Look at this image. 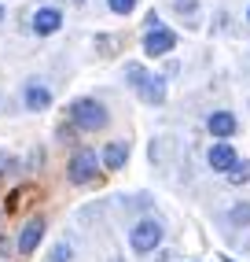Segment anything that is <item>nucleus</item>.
Segmentation results:
<instances>
[{"label": "nucleus", "instance_id": "obj_15", "mask_svg": "<svg viewBox=\"0 0 250 262\" xmlns=\"http://www.w3.org/2000/svg\"><path fill=\"white\" fill-rule=\"evenodd\" d=\"M125 74H129V81L136 85V89H140V85L147 81V74H144V67H129V71H125Z\"/></svg>", "mask_w": 250, "mask_h": 262}, {"label": "nucleus", "instance_id": "obj_3", "mask_svg": "<svg viewBox=\"0 0 250 262\" xmlns=\"http://www.w3.org/2000/svg\"><path fill=\"white\" fill-rule=\"evenodd\" d=\"M92 178H96V151L81 148L74 159H70V181H74V185H88Z\"/></svg>", "mask_w": 250, "mask_h": 262}, {"label": "nucleus", "instance_id": "obj_11", "mask_svg": "<svg viewBox=\"0 0 250 262\" xmlns=\"http://www.w3.org/2000/svg\"><path fill=\"white\" fill-rule=\"evenodd\" d=\"M140 96H144L147 103H162V100H166V85H162V78H147L144 85H140Z\"/></svg>", "mask_w": 250, "mask_h": 262}, {"label": "nucleus", "instance_id": "obj_8", "mask_svg": "<svg viewBox=\"0 0 250 262\" xmlns=\"http://www.w3.org/2000/svg\"><path fill=\"white\" fill-rule=\"evenodd\" d=\"M210 133H213V137H221V141H224V137H232V133H236V115H228V111H213V115H210Z\"/></svg>", "mask_w": 250, "mask_h": 262}, {"label": "nucleus", "instance_id": "obj_19", "mask_svg": "<svg viewBox=\"0 0 250 262\" xmlns=\"http://www.w3.org/2000/svg\"><path fill=\"white\" fill-rule=\"evenodd\" d=\"M224 262H236V258H224Z\"/></svg>", "mask_w": 250, "mask_h": 262}, {"label": "nucleus", "instance_id": "obj_16", "mask_svg": "<svg viewBox=\"0 0 250 262\" xmlns=\"http://www.w3.org/2000/svg\"><path fill=\"white\" fill-rule=\"evenodd\" d=\"M52 262H70V244H56V251H52Z\"/></svg>", "mask_w": 250, "mask_h": 262}, {"label": "nucleus", "instance_id": "obj_14", "mask_svg": "<svg viewBox=\"0 0 250 262\" xmlns=\"http://www.w3.org/2000/svg\"><path fill=\"white\" fill-rule=\"evenodd\" d=\"M107 8H111L114 15H129L136 8V0H107Z\"/></svg>", "mask_w": 250, "mask_h": 262}, {"label": "nucleus", "instance_id": "obj_2", "mask_svg": "<svg viewBox=\"0 0 250 262\" xmlns=\"http://www.w3.org/2000/svg\"><path fill=\"white\" fill-rule=\"evenodd\" d=\"M129 244H133V251H155L158 244H162V225L158 222H136L133 225V233H129Z\"/></svg>", "mask_w": 250, "mask_h": 262}, {"label": "nucleus", "instance_id": "obj_4", "mask_svg": "<svg viewBox=\"0 0 250 262\" xmlns=\"http://www.w3.org/2000/svg\"><path fill=\"white\" fill-rule=\"evenodd\" d=\"M173 48H177V33L173 30H166V26L147 30V37H144V52H147V56H166V52H173Z\"/></svg>", "mask_w": 250, "mask_h": 262}, {"label": "nucleus", "instance_id": "obj_18", "mask_svg": "<svg viewBox=\"0 0 250 262\" xmlns=\"http://www.w3.org/2000/svg\"><path fill=\"white\" fill-rule=\"evenodd\" d=\"M0 19H4V8H0Z\"/></svg>", "mask_w": 250, "mask_h": 262}, {"label": "nucleus", "instance_id": "obj_17", "mask_svg": "<svg viewBox=\"0 0 250 262\" xmlns=\"http://www.w3.org/2000/svg\"><path fill=\"white\" fill-rule=\"evenodd\" d=\"M4 166H11V159H8V155H0V173H4Z\"/></svg>", "mask_w": 250, "mask_h": 262}, {"label": "nucleus", "instance_id": "obj_1", "mask_svg": "<svg viewBox=\"0 0 250 262\" xmlns=\"http://www.w3.org/2000/svg\"><path fill=\"white\" fill-rule=\"evenodd\" d=\"M70 115H74V122L81 129H88V133H96V129L107 126V111H103V103H96V100H78L74 107H70Z\"/></svg>", "mask_w": 250, "mask_h": 262}, {"label": "nucleus", "instance_id": "obj_5", "mask_svg": "<svg viewBox=\"0 0 250 262\" xmlns=\"http://www.w3.org/2000/svg\"><path fill=\"white\" fill-rule=\"evenodd\" d=\"M41 236H44V218H33V222H26L22 225V233H19V255H33L37 251V244H41Z\"/></svg>", "mask_w": 250, "mask_h": 262}, {"label": "nucleus", "instance_id": "obj_13", "mask_svg": "<svg viewBox=\"0 0 250 262\" xmlns=\"http://www.w3.org/2000/svg\"><path fill=\"white\" fill-rule=\"evenodd\" d=\"M228 222H232V225H250V203H239V207H232Z\"/></svg>", "mask_w": 250, "mask_h": 262}, {"label": "nucleus", "instance_id": "obj_10", "mask_svg": "<svg viewBox=\"0 0 250 262\" xmlns=\"http://www.w3.org/2000/svg\"><path fill=\"white\" fill-rule=\"evenodd\" d=\"M125 159H129V144L114 141V144H107V148H103V166H107V170H121Z\"/></svg>", "mask_w": 250, "mask_h": 262}, {"label": "nucleus", "instance_id": "obj_7", "mask_svg": "<svg viewBox=\"0 0 250 262\" xmlns=\"http://www.w3.org/2000/svg\"><path fill=\"white\" fill-rule=\"evenodd\" d=\"M59 26H63L59 8H41L37 15H33V30H37V33H56Z\"/></svg>", "mask_w": 250, "mask_h": 262}, {"label": "nucleus", "instance_id": "obj_6", "mask_svg": "<svg viewBox=\"0 0 250 262\" xmlns=\"http://www.w3.org/2000/svg\"><path fill=\"white\" fill-rule=\"evenodd\" d=\"M236 163H239V159H236V148H232L228 141H217V144L210 148V166H213V170L228 173V170L236 166Z\"/></svg>", "mask_w": 250, "mask_h": 262}, {"label": "nucleus", "instance_id": "obj_9", "mask_svg": "<svg viewBox=\"0 0 250 262\" xmlns=\"http://www.w3.org/2000/svg\"><path fill=\"white\" fill-rule=\"evenodd\" d=\"M48 103H52V93L44 89L41 81H30V85H26V107H30V111H44Z\"/></svg>", "mask_w": 250, "mask_h": 262}, {"label": "nucleus", "instance_id": "obj_12", "mask_svg": "<svg viewBox=\"0 0 250 262\" xmlns=\"http://www.w3.org/2000/svg\"><path fill=\"white\" fill-rule=\"evenodd\" d=\"M228 181L232 185H246L250 181V163H236V166L228 170Z\"/></svg>", "mask_w": 250, "mask_h": 262}]
</instances>
